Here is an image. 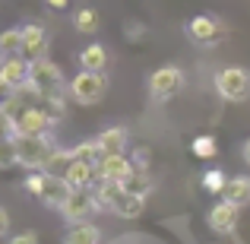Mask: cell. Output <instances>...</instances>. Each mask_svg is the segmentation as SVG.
Instances as JSON below:
<instances>
[{
  "mask_svg": "<svg viewBox=\"0 0 250 244\" xmlns=\"http://www.w3.org/2000/svg\"><path fill=\"white\" fill-rule=\"evenodd\" d=\"M29 86L38 95V102H44V98H51V95H63L70 83L63 80V70L57 67L51 57H42V61H35L29 67Z\"/></svg>",
  "mask_w": 250,
  "mask_h": 244,
  "instance_id": "cell-1",
  "label": "cell"
},
{
  "mask_svg": "<svg viewBox=\"0 0 250 244\" xmlns=\"http://www.w3.org/2000/svg\"><path fill=\"white\" fill-rule=\"evenodd\" d=\"M108 92V76L104 73H89V70H80V73L70 80L67 95L80 105H98Z\"/></svg>",
  "mask_w": 250,
  "mask_h": 244,
  "instance_id": "cell-2",
  "label": "cell"
},
{
  "mask_svg": "<svg viewBox=\"0 0 250 244\" xmlns=\"http://www.w3.org/2000/svg\"><path fill=\"white\" fill-rule=\"evenodd\" d=\"M212 86L225 102H247L250 98V73L244 67H222L212 76Z\"/></svg>",
  "mask_w": 250,
  "mask_h": 244,
  "instance_id": "cell-3",
  "label": "cell"
},
{
  "mask_svg": "<svg viewBox=\"0 0 250 244\" xmlns=\"http://www.w3.org/2000/svg\"><path fill=\"white\" fill-rule=\"evenodd\" d=\"M95 213H104L95 200V190L85 187V190H73L67 197V203L61 206V216L67 219V225H80V222H92Z\"/></svg>",
  "mask_w": 250,
  "mask_h": 244,
  "instance_id": "cell-4",
  "label": "cell"
},
{
  "mask_svg": "<svg viewBox=\"0 0 250 244\" xmlns=\"http://www.w3.org/2000/svg\"><path fill=\"white\" fill-rule=\"evenodd\" d=\"M51 149V136H16V153H19V165L25 171H42L44 162H48Z\"/></svg>",
  "mask_w": 250,
  "mask_h": 244,
  "instance_id": "cell-5",
  "label": "cell"
},
{
  "mask_svg": "<svg viewBox=\"0 0 250 244\" xmlns=\"http://www.w3.org/2000/svg\"><path fill=\"white\" fill-rule=\"evenodd\" d=\"M54 124H57V121L42 108V105H29V108H22L16 117H13L16 136H48Z\"/></svg>",
  "mask_w": 250,
  "mask_h": 244,
  "instance_id": "cell-6",
  "label": "cell"
},
{
  "mask_svg": "<svg viewBox=\"0 0 250 244\" xmlns=\"http://www.w3.org/2000/svg\"><path fill=\"white\" fill-rule=\"evenodd\" d=\"M181 89H184V70L174 67V64L159 67L149 76V95H152L155 102H168V98H174Z\"/></svg>",
  "mask_w": 250,
  "mask_h": 244,
  "instance_id": "cell-7",
  "label": "cell"
},
{
  "mask_svg": "<svg viewBox=\"0 0 250 244\" xmlns=\"http://www.w3.org/2000/svg\"><path fill=\"white\" fill-rule=\"evenodd\" d=\"M187 35L193 44H203V48H215V44L225 42V25L219 22L215 16H206V13H200V16H193L187 22Z\"/></svg>",
  "mask_w": 250,
  "mask_h": 244,
  "instance_id": "cell-8",
  "label": "cell"
},
{
  "mask_svg": "<svg viewBox=\"0 0 250 244\" xmlns=\"http://www.w3.org/2000/svg\"><path fill=\"white\" fill-rule=\"evenodd\" d=\"M206 225H209V232H215V235H234L241 228V209L231 206L228 200H219L209 209Z\"/></svg>",
  "mask_w": 250,
  "mask_h": 244,
  "instance_id": "cell-9",
  "label": "cell"
},
{
  "mask_svg": "<svg viewBox=\"0 0 250 244\" xmlns=\"http://www.w3.org/2000/svg\"><path fill=\"white\" fill-rule=\"evenodd\" d=\"M48 44H51V38H48V29H44V25H38V22L22 25V57L29 64L48 57Z\"/></svg>",
  "mask_w": 250,
  "mask_h": 244,
  "instance_id": "cell-10",
  "label": "cell"
},
{
  "mask_svg": "<svg viewBox=\"0 0 250 244\" xmlns=\"http://www.w3.org/2000/svg\"><path fill=\"white\" fill-rule=\"evenodd\" d=\"M133 159H127V155H104L102 162L95 165V171H98V181H117V184H124L130 175H133Z\"/></svg>",
  "mask_w": 250,
  "mask_h": 244,
  "instance_id": "cell-11",
  "label": "cell"
},
{
  "mask_svg": "<svg viewBox=\"0 0 250 244\" xmlns=\"http://www.w3.org/2000/svg\"><path fill=\"white\" fill-rule=\"evenodd\" d=\"M98 149H102V155H127V146H130V130L121 127V124H114V127H104L102 133L95 136Z\"/></svg>",
  "mask_w": 250,
  "mask_h": 244,
  "instance_id": "cell-12",
  "label": "cell"
},
{
  "mask_svg": "<svg viewBox=\"0 0 250 244\" xmlns=\"http://www.w3.org/2000/svg\"><path fill=\"white\" fill-rule=\"evenodd\" d=\"M70 194H73V187H70L63 177L44 175V184H42V194H38V200H42L44 206H51V209H61L63 203H67Z\"/></svg>",
  "mask_w": 250,
  "mask_h": 244,
  "instance_id": "cell-13",
  "label": "cell"
},
{
  "mask_svg": "<svg viewBox=\"0 0 250 244\" xmlns=\"http://www.w3.org/2000/svg\"><path fill=\"white\" fill-rule=\"evenodd\" d=\"M29 67H32V64L25 61V57H3L0 83H6L10 89H22V86H29Z\"/></svg>",
  "mask_w": 250,
  "mask_h": 244,
  "instance_id": "cell-14",
  "label": "cell"
},
{
  "mask_svg": "<svg viewBox=\"0 0 250 244\" xmlns=\"http://www.w3.org/2000/svg\"><path fill=\"white\" fill-rule=\"evenodd\" d=\"M143 209H146V200H143V197H133V194H127V190H121L117 200L108 206V213L121 216V219H140Z\"/></svg>",
  "mask_w": 250,
  "mask_h": 244,
  "instance_id": "cell-15",
  "label": "cell"
},
{
  "mask_svg": "<svg viewBox=\"0 0 250 244\" xmlns=\"http://www.w3.org/2000/svg\"><path fill=\"white\" fill-rule=\"evenodd\" d=\"M222 200H228L231 206H238V209H247L250 206V175H234L231 181H228Z\"/></svg>",
  "mask_w": 250,
  "mask_h": 244,
  "instance_id": "cell-16",
  "label": "cell"
},
{
  "mask_svg": "<svg viewBox=\"0 0 250 244\" xmlns=\"http://www.w3.org/2000/svg\"><path fill=\"white\" fill-rule=\"evenodd\" d=\"M104 67H108V51H104V44L92 42V44H85V48L80 51V70L104 73Z\"/></svg>",
  "mask_w": 250,
  "mask_h": 244,
  "instance_id": "cell-17",
  "label": "cell"
},
{
  "mask_svg": "<svg viewBox=\"0 0 250 244\" xmlns=\"http://www.w3.org/2000/svg\"><path fill=\"white\" fill-rule=\"evenodd\" d=\"M63 181H67L73 190H85V187H95L98 171H95V165H85V162H76L73 159V165H70V171H67Z\"/></svg>",
  "mask_w": 250,
  "mask_h": 244,
  "instance_id": "cell-18",
  "label": "cell"
},
{
  "mask_svg": "<svg viewBox=\"0 0 250 244\" xmlns=\"http://www.w3.org/2000/svg\"><path fill=\"white\" fill-rule=\"evenodd\" d=\"M63 244H102V228L95 222H80V225H70L63 235Z\"/></svg>",
  "mask_w": 250,
  "mask_h": 244,
  "instance_id": "cell-19",
  "label": "cell"
},
{
  "mask_svg": "<svg viewBox=\"0 0 250 244\" xmlns=\"http://www.w3.org/2000/svg\"><path fill=\"white\" fill-rule=\"evenodd\" d=\"M70 165H73V149H61V146H54L42 171H44V175H51V177H67Z\"/></svg>",
  "mask_w": 250,
  "mask_h": 244,
  "instance_id": "cell-20",
  "label": "cell"
},
{
  "mask_svg": "<svg viewBox=\"0 0 250 244\" xmlns=\"http://www.w3.org/2000/svg\"><path fill=\"white\" fill-rule=\"evenodd\" d=\"M124 190H127V194H133V197H143V200H146V197L155 190V181H152V175H149V168H133V175L124 181Z\"/></svg>",
  "mask_w": 250,
  "mask_h": 244,
  "instance_id": "cell-21",
  "label": "cell"
},
{
  "mask_svg": "<svg viewBox=\"0 0 250 244\" xmlns=\"http://www.w3.org/2000/svg\"><path fill=\"white\" fill-rule=\"evenodd\" d=\"M0 54L22 57V25H10V29L0 32Z\"/></svg>",
  "mask_w": 250,
  "mask_h": 244,
  "instance_id": "cell-22",
  "label": "cell"
},
{
  "mask_svg": "<svg viewBox=\"0 0 250 244\" xmlns=\"http://www.w3.org/2000/svg\"><path fill=\"white\" fill-rule=\"evenodd\" d=\"M98 13L92 10V6H80V10L73 13V29L80 32V35H95L98 32Z\"/></svg>",
  "mask_w": 250,
  "mask_h": 244,
  "instance_id": "cell-23",
  "label": "cell"
},
{
  "mask_svg": "<svg viewBox=\"0 0 250 244\" xmlns=\"http://www.w3.org/2000/svg\"><path fill=\"white\" fill-rule=\"evenodd\" d=\"M190 153H193L196 159H215V153H219V143H215L212 133H200L193 143H190Z\"/></svg>",
  "mask_w": 250,
  "mask_h": 244,
  "instance_id": "cell-24",
  "label": "cell"
},
{
  "mask_svg": "<svg viewBox=\"0 0 250 244\" xmlns=\"http://www.w3.org/2000/svg\"><path fill=\"white\" fill-rule=\"evenodd\" d=\"M73 159L85 162V165H98L104 155H102V149H98L95 140H85V143H76V146H73Z\"/></svg>",
  "mask_w": 250,
  "mask_h": 244,
  "instance_id": "cell-25",
  "label": "cell"
},
{
  "mask_svg": "<svg viewBox=\"0 0 250 244\" xmlns=\"http://www.w3.org/2000/svg\"><path fill=\"white\" fill-rule=\"evenodd\" d=\"M228 181H231V177H228L222 168H209L206 175H203V187H206L209 194H225Z\"/></svg>",
  "mask_w": 250,
  "mask_h": 244,
  "instance_id": "cell-26",
  "label": "cell"
},
{
  "mask_svg": "<svg viewBox=\"0 0 250 244\" xmlns=\"http://www.w3.org/2000/svg\"><path fill=\"white\" fill-rule=\"evenodd\" d=\"M13 165H19V153H16V136H10V140H0V171L13 168Z\"/></svg>",
  "mask_w": 250,
  "mask_h": 244,
  "instance_id": "cell-27",
  "label": "cell"
},
{
  "mask_svg": "<svg viewBox=\"0 0 250 244\" xmlns=\"http://www.w3.org/2000/svg\"><path fill=\"white\" fill-rule=\"evenodd\" d=\"M42 108L48 111L54 121H61L63 111H67V102H63V95H51V98H44V102H42Z\"/></svg>",
  "mask_w": 250,
  "mask_h": 244,
  "instance_id": "cell-28",
  "label": "cell"
},
{
  "mask_svg": "<svg viewBox=\"0 0 250 244\" xmlns=\"http://www.w3.org/2000/svg\"><path fill=\"white\" fill-rule=\"evenodd\" d=\"M42 184H44V171H29V175H25V181H22V187H25V194H32L38 200Z\"/></svg>",
  "mask_w": 250,
  "mask_h": 244,
  "instance_id": "cell-29",
  "label": "cell"
},
{
  "mask_svg": "<svg viewBox=\"0 0 250 244\" xmlns=\"http://www.w3.org/2000/svg\"><path fill=\"white\" fill-rule=\"evenodd\" d=\"M10 136H16V127H13V114H6V111L0 108V140H10Z\"/></svg>",
  "mask_w": 250,
  "mask_h": 244,
  "instance_id": "cell-30",
  "label": "cell"
},
{
  "mask_svg": "<svg viewBox=\"0 0 250 244\" xmlns=\"http://www.w3.org/2000/svg\"><path fill=\"white\" fill-rule=\"evenodd\" d=\"M6 244H38V235L29 228V232H19V235H13V238L6 241Z\"/></svg>",
  "mask_w": 250,
  "mask_h": 244,
  "instance_id": "cell-31",
  "label": "cell"
},
{
  "mask_svg": "<svg viewBox=\"0 0 250 244\" xmlns=\"http://www.w3.org/2000/svg\"><path fill=\"white\" fill-rule=\"evenodd\" d=\"M6 232H10V213H6V209L0 206V238H3Z\"/></svg>",
  "mask_w": 250,
  "mask_h": 244,
  "instance_id": "cell-32",
  "label": "cell"
},
{
  "mask_svg": "<svg viewBox=\"0 0 250 244\" xmlns=\"http://www.w3.org/2000/svg\"><path fill=\"white\" fill-rule=\"evenodd\" d=\"M48 6H54V10H67L70 6V0H44Z\"/></svg>",
  "mask_w": 250,
  "mask_h": 244,
  "instance_id": "cell-33",
  "label": "cell"
},
{
  "mask_svg": "<svg viewBox=\"0 0 250 244\" xmlns=\"http://www.w3.org/2000/svg\"><path fill=\"white\" fill-rule=\"evenodd\" d=\"M241 155H244V162L250 165V136L244 140V146H241Z\"/></svg>",
  "mask_w": 250,
  "mask_h": 244,
  "instance_id": "cell-34",
  "label": "cell"
},
{
  "mask_svg": "<svg viewBox=\"0 0 250 244\" xmlns=\"http://www.w3.org/2000/svg\"><path fill=\"white\" fill-rule=\"evenodd\" d=\"M0 67H3V54H0Z\"/></svg>",
  "mask_w": 250,
  "mask_h": 244,
  "instance_id": "cell-35",
  "label": "cell"
},
{
  "mask_svg": "<svg viewBox=\"0 0 250 244\" xmlns=\"http://www.w3.org/2000/svg\"><path fill=\"white\" fill-rule=\"evenodd\" d=\"M212 244H215V241H212Z\"/></svg>",
  "mask_w": 250,
  "mask_h": 244,
  "instance_id": "cell-36",
  "label": "cell"
}]
</instances>
